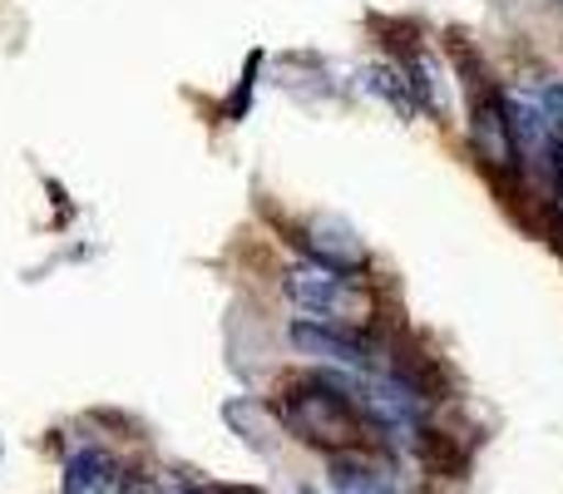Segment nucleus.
<instances>
[{"label":"nucleus","mask_w":563,"mask_h":494,"mask_svg":"<svg viewBox=\"0 0 563 494\" xmlns=\"http://www.w3.org/2000/svg\"><path fill=\"white\" fill-rule=\"evenodd\" d=\"M228 494H253V490H228Z\"/></svg>","instance_id":"5"},{"label":"nucleus","mask_w":563,"mask_h":494,"mask_svg":"<svg viewBox=\"0 0 563 494\" xmlns=\"http://www.w3.org/2000/svg\"><path fill=\"white\" fill-rule=\"evenodd\" d=\"M544 124H549V134H563V85H549L544 89Z\"/></svg>","instance_id":"3"},{"label":"nucleus","mask_w":563,"mask_h":494,"mask_svg":"<svg viewBox=\"0 0 563 494\" xmlns=\"http://www.w3.org/2000/svg\"><path fill=\"white\" fill-rule=\"evenodd\" d=\"M470 144H475V158H479L485 168H505V174H515L519 139H515V119H509L505 95H479V99H475V119H470Z\"/></svg>","instance_id":"2"},{"label":"nucleus","mask_w":563,"mask_h":494,"mask_svg":"<svg viewBox=\"0 0 563 494\" xmlns=\"http://www.w3.org/2000/svg\"><path fill=\"white\" fill-rule=\"evenodd\" d=\"M287 426L297 430L301 440L327 450H361L371 436L366 416L356 410V400L346 396V386L327 376H311L307 386H297L287 396Z\"/></svg>","instance_id":"1"},{"label":"nucleus","mask_w":563,"mask_h":494,"mask_svg":"<svg viewBox=\"0 0 563 494\" xmlns=\"http://www.w3.org/2000/svg\"><path fill=\"white\" fill-rule=\"evenodd\" d=\"M554 174H559V188H563V134L554 139Z\"/></svg>","instance_id":"4"}]
</instances>
